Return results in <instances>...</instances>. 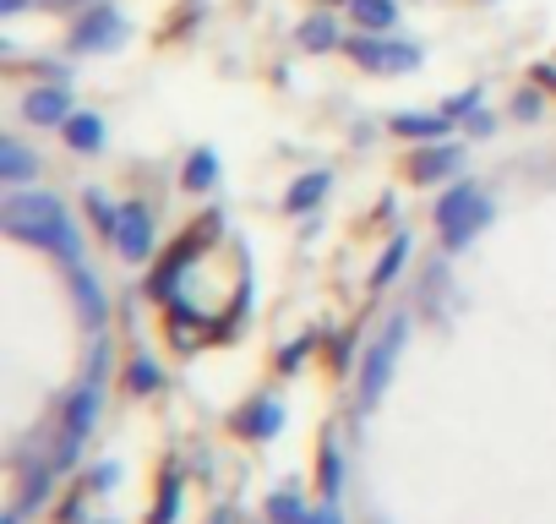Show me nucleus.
<instances>
[{"label": "nucleus", "mask_w": 556, "mask_h": 524, "mask_svg": "<svg viewBox=\"0 0 556 524\" xmlns=\"http://www.w3.org/2000/svg\"><path fill=\"white\" fill-rule=\"evenodd\" d=\"M0 219H7V229L17 240H34V246L55 251L66 269H77V262H83V235H77V219H66V202L61 197H50V191H17V197H7Z\"/></svg>", "instance_id": "1"}, {"label": "nucleus", "mask_w": 556, "mask_h": 524, "mask_svg": "<svg viewBox=\"0 0 556 524\" xmlns=\"http://www.w3.org/2000/svg\"><path fill=\"white\" fill-rule=\"evenodd\" d=\"M99 404H104V377L93 372L72 399H66V426H61V448H55V464H72L77 459V448H83V437L93 432V421H99Z\"/></svg>", "instance_id": "2"}, {"label": "nucleus", "mask_w": 556, "mask_h": 524, "mask_svg": "<svg viewBox=\"0 0 556 524\" xmlns=\"http://www.w3.org/2000/svg\"><path fill=\"white\" fill-rule=\"evenodd\" d=\"M126 17L115 12V7H104V0H93V7L77 17V28H72V50L77 55H110V50H121L126 45Z\"/></svg>", "instance_id": "3"}, {"label": "nucleus", "mask_w": 556, "mask_h": 524, "mask_svg": "<svg viewBox=\"0 0 556 524\" xmlns=\"http://www.w3.org/2000/svg\"><path fill=\"white\" fill-rule=\"evenodd\" d=\"M344 50H350V61H355V66H366V72H415V66H420V45H409V39L355 34Z\"/></svg>", "instance_id": "4"}, {"label": "nucleus", "mask_w": 556, "mask_h": 524, "mask_svg": "<svg viewBox=\"0 0 556 524\" xmlns=\"http://www.w3.org/2000/svg\"><path fill=\"white\" fill-rule=\"evenodd\" d=\"M409 334V317H393L382 328V339L366 350V366H361V404H377L388 394V377H393V361H399V345Z\"/></svg>", "instance_id": "5"}, {"label": "nucleus", "mask_w": 556, "mask_h": 524, "mask_svg": "<svg viewBox=\"0 0 556 524\" xmlns=\"http://www.w3.org/2000/svg\"><path fill=\"white\" fill-rule=\"evenodd\" d=\"M115 251H121L126 262H148V251H153V213H148V208H121Z\"/></svg>", "instance_id": "6"}, {"label": "nucleus", "mask_w": 556, "mask_h": 524, "mask_svg": "<svg viewBox=\"0 0 556 524\" xmlns=\"http://www.w3.org/2000/svg\"><path fill=\"white\" fill-rule=\"evenodd\" d=\"M458 170H464V148H458V142H437V148H426V153L409 159V175H415L420 186H437V180H447V175H458Z\"/></svg>", "instance_id": "7"}, {"label": "nucleus", "mask_w": 556, "mask_h": 524, "mask_svg": "<svg viewBox=\"0 0 556 524\" xmlns=\"http://www.w3.org/2000/svg\"><path fill=\"white\" fill-rule=\"evenodd\" d=\"M66 285H72V296H77V312H83V323H88V328H104V317H110L104 285H99L93 274H83V262H77V269H66Z\"/></svg>", "instance_id": "8"}, {"label": "nucleus", "mask_w": 556, "mask_h": 524, "mask_svg": "<svg viewBox=\"0 0 556 524\" xmlns=\"http://www.w3.org/2000/svg\"><path fill=\"white\" fill-rule=\"evenodd\" d=\"M23 115H28L34 126H66L77 110H72V93H66V88H34V93L23 99Z\"/></svg>", "instance_id": "9"}, {"label": "nucleus", "mask_w": 556, "mask_h": 524, "mask_svg": "<svg viewBox=\"0 0 556 524\" xmlns=\"http://www.w3.org/2000/svg\"><path fill=\"white\" fill-rule=\"evenodd\" d=\"M278 426H285V404H278V399H256V404L240 415V432H245L251 442H267V437H278Z\"/></svg>", "instance_id": "10"}, {"label": "nucleus", "mask_w": 556, "mask_h": 524, "mask_svg": "<svg viewBox=\"0 0 556 524\" xmlns=\"http://www.w3.org/2000/svg\"><path fill=\"white\" fill-rule=\"evenodd\" d=\"M0 175H7L12 186H28L39 175V159L17 142V137H0Z\"/></svg>", "instance_id": "11"}, {"label": "nucleus", "mask_w": 556, "mask_h": 524, "mask_svg": "<svg viewBox=\"0 0 556 524\" xmlns=\"http://www.w3.org/2000/svg\"><path fill=\"white\" fill-rule=\"evenodd\" d=\"M350 17H355L366 34H393V23H399V0H350Z\"/></svg>", "instance_id": "12"}, {"label": "nucleus", "mask_w": 556, "mask_h": 524, "mask_svg": "<svg viewBox=\"0 0 556 524\" xmlns=\"http://www.w3.org/2000/svg\"><path fill=\"white\" fill-rule=\"evenodd\" d=\"M485 224H491V202L480 197V202H475V208H469L458 224H447V229H442V246H447V251H464V246H469V240H475Z\"/></svg>", "instance_id": "13"}, {"label": "nucleus", "mask_w": 556, "mask_h": 524, "mask_svg": "<svg viewBox=\"0 0 556 524\" xmlns=\"http://www.w3.org/2000/svg\"><path fill=\"white\" fill-rule=\"evenodd\" d=\"M453 115H393V132L399 137H415V142H442L453 126Z\"/></svg>", "instance_id": "14"}, {"label": "nucleus", "mask_w": 556, "mask_h": 524, "mask_svg": "<svg viewBox=\"0 0 556 524\" xmlns=\"http://www.w3.org/2000/svg\"><path fill=\"white\" fill-rule=\"evenodd\" d=\"M66 148L99 153V148H104V121H99V115H72V121H66Z\"/></svg>", "instance_id": "15"}, {"label": "nucleus", "mask_w": 556, "mask_h": 524, "mask_svg": "<svg viewBox=\"0 0 556 524\" xmlns=\"http://www.w3.org/2000/svg\"><path fill=\"white\" fill-rule=\"evenodd\" d=\"M328 186H333V175H328V170H317V175H301V180L290 186V197H285V202H290V213H306V208H317V202L328 197Z\"/></svg>", "instance_id": "16"}, {"label": "nucleus", "mask_w": 556, "mask_h": 524, "mask_svg": "<svg viewBox=\"0 0 556 524\" xmlns=\"http://www.w3.org/2000/svg\"><path fill=\"white\" fill-rule=\"evenodd\" d=\"M475 202H480V191H475L469 180H458V186H453V191L437 202V224H442V229H447V224H458V219H464Z\"/></svg>", "instance_id": "17"}, {"label": "nucleus", "mask_w": 556, "mask_h": 524, "mask_svg": "<svg viewBox=\"0 0 556 524\" xmlns=\"http://www.w3.org/2000/svg\"><path fill=\"white\" fill-rule=\"evenodd\" d=\"M301 45H306V50H333V45H339V23H333L328 12H312V17L301 23Z\"/></svg>", "instance_id": "18"}, {"label": "nucleus", "mask_w": 556, "mask_h": 524, "mask_svg": "<svg viewBox=\"0 0 556 524\" xmlns=\"http://www.w3.org/2000/svg\"><path fill=\"white\" fill-rule=\"evenodd\" d=\"M213 180H218V153H213V148H197V153L186 159V186H191V191H213Z\"/></svg>", "instance_id": "19"}, {"label": "nucleus", "mask_w": 556, "mask_h": 524, "mask_svg": "<svg viewBox=\"0 0 556 524\" xmlns=\"http://www.w3.org/2000/svg\"><path fill=\"white\" fill-rule=\"evenodd\" d=\"M267 524H306V502H301L295 491L267 497Z\"/></svg>", "instance_id": "20"}, {"label": "nucleus", "mask_w": 556, "mask_h": 524, "mask_svg": "<svg viewBox=\"0 0 556 524\" xmlns=\"http://www.w3.org/2000/svg\"><path fill=\"white\" fill-rule=\"evenodd\" d=\"M126 383H131V394H153V388L164 383V372L153 366V355H131V366H126Z\"/></svg>", "instance_id": "21"}, {"label": "nucleus", "mask_w": 556, "mask_h": 524, "mask_svg": "<svg viewBox=\"0 0 556 524\" xmlns=\"http://www.w3.org/2000/svg\"><path fill=\"white\" fill-rule=\"evenodd\" d=\"M404 257H409V235H399V240H393V246L382 251V262H377V274H371V285H377V290H382V285H388V279H393L399 269H404Z\"/></svg>", "instance_id": "22"}, {"label": "nucleus", "mask_w": 556, "mask_h": 524, "mask_svg": "<svg viewBox=\"0 0 556 524\" xmlns=\"http://www.w3.org/2000/svg\"><path fill=\"white\" fill-rule=\"evenodd\" d=\"M339 486H344V470H339V448H333V442H323V497L333 502V497H339Z\"/></svg>", "instance_id": "23"}, {"label": "nucleus", "mask_w": 556, "mask_h": 524, "mask_svg": "<svg viewBox=\"0 0 556 524\" xmlns=\"http://www.w3.org/2000/svg\"><path fill=\"white\" fill-rule=\"evenodd\" d=\"M180 513V475H169L164 481V491H159V508H153V524H169Z\"/></svg>", "instance_id": "24"}, {"label": "nucleus", "mask_w": 556, "mask_h": 524, "mask_svg": "<svg viewBox=\"0 0 556 524\" xmlns=\"http://www.w3.org/2000/svg\"><path fill=\"white\" fill-rule=\"evenodd\" d=\"M306 355H312V339H295V345H290L285 355H278V366H285V372H295V366H301Z\"/></svg>", "instance_id": "25"}, {"label": "nucleus", "mask_w": 556, "mask_h": 524, "mask_svg": "<svg viewBox=\"0 0 556 524\" xmlns=\"http://www.w3.org/2000/svg\"><path fill=\"white\" fill-rule=\"evenodd\" d=\"M121 486V464H99L93 470V491H115Z\"/></svg>", "instance_id": "26"}, {"label": "nucleus", "mask_w": 556, "mask_h": 524, "mask_svg": "<svg viewBox=\"0 0 556 524\" xmlns=\"http://www.w3.org/2000/svg\"><path fill=\"white\" fill-rule=\"evenodd\" d=\"M513 115H518V121H534V115H540V93H518V99H513Z\"/></svg>", "instance_id": "27"}, {"label": "nucleus", "mask_w": 556, "mask_h": 524, "mask_svg": "<svg viewBox=\"0 0 556 524\" xmlns=\"http://www.w3.org/2000/svg\"><path fill=\"white\" fill-rule=\"evenodd\" d=\"M475 104H480V93L469 88V93H458V99H447V110H442V115H469Z\"/></svg>", "instance_id": "28"}, {"label": "nucleus", "mask_w": 556, "mask_h": 524, "mask_svg": "<svg viewBox=\"0 0 556 524\" xmlns=\"http://www.w3.org/2000/svg\"><path fill=\"white\" fill-rule=\"evenodd\" d=\"M491 126H496V121H491L485 110H475V115H469V132H475V137H491Z\"/></svg>", "instance_id": "29"}, {"label": "nucleus", "mask_w": 556, "mask_h": 524, "mask_svg": "<svg viewBox=\"0 0 556 524\" xmlns=\"http://www.w3.org/2000/svg\"><path fill=\"white\" fill-rule=\"evenodd\" d=\"M306 524H339V508H317V513H306Z\"/></svg>", "instance_id": "30"}, {"label": "nucleus", "mask_w": 556, "mask_h": 524, "mask_svg": "<svg viewBox=\"0 0 556 524\" xmlns=\"http://www.w3.org/2000/svg\"><path fill=\"white\" fill-rule=\"evenodd\" d=\"M23 7H28V0H0V17H17Z\"/></svg>", "instance_id": "31"}, {"label": "nucleus", "mask_w": 556, "mask_h": 524, "mask_svg": "<svg viewBox=\"0 0 556 524\" xmlns=\"http://www.w3.org/2000/svg\"><path fill=\"white\" fill-rule=\"evenodd\" d=\"M50 7H88V0H50Z\"/></svg>", "instance_id": "32"}]
</instances>
